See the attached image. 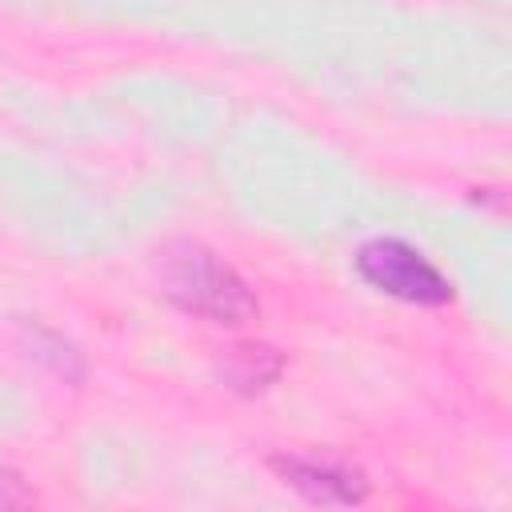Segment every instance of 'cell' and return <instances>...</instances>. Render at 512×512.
<instances>
[{"instance_id":"obj_1","label":"cell","mask_w":512,"mask_h":512,"mask_svg":"<svg viewBox=\"0 0 512 512\" xmlns=\"http://www.w3.org/2000/svg\"><path fill=\"white\" fill-rule=\"evenodd\" d=\"M160 292L184 308L188 316H200L208 324H248L260 316V304L244 276L220 260L212 248L180 240L160 252Z\"/></svg>"},{"instance_id":"obj_2","label":"cell","mask_w":512,"mask_h":512,"mask_svg":"<svg viewBox=\"0 0 512 512\" xmlns=\"http://www.w3.org/2000/svg\"><path fill=\"white\" fill-rule=\"evenodd\" d=\"M356 272L376 292H384L392 300H404V304L440 308V304L452 300V280L420 248H412V244H404L396 236L364 240L356 248Z\"/></svg>"},{"instance_id":"obj_3","label":"cell","mask_w":512,"mask_h":512,"mask_svg":"<svg viewBox=\"0 0 512 512\" xmlns=\"http://www.w3.org/2000/svg\"><path fill=\"white\" fill-rule=\"evenodd\" d=\"M272 468L312 504H360L368 496L364 472L332 456H272Z\"/></svg>"},{"instance_id":"obj_4","label":"cell","mask_w":512,"mask_h":512,"mask_svg":"<svg viewBox=\"0 0 512 512\" xmlns=\"http://www.w3.org/2000/svg\"><path fill=\"white\" fill-rule=\"evenodd\" d=\"M224 376L240 392H260L280 376V356L268 344H236L224 348Z\"/></svg>"},{"instance_id":"obj_5","label":"cell","mask_w":512,"mask_h":512,"mask_svg":"<svg viewBox=\"0 0 512 512\" xmlns=\"http://www.w3.org/2000/svg\"><path fill=\"white\" fill-rule=\"evenodd\" d=\"M32 492L24 488V480L8 468H0V508H12V504H28Z\"/></svg>"}]
</instances>
